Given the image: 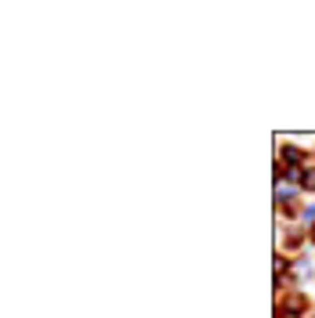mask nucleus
<instances>
[{"label":"nucleus","mask_w":315,"mask_h":318,"mask_svg":"<svg viewBox=\"0 0 315 318\" xmlns=\"http://www.w3.org/2000/svg\"><path fill=\"white\" fill-rule=\"evenodd\" d=\"M301 311H304V296H290V300L283 304V315L286 318H297Z\"/></svg>","instance_id":"1"},{"label":"nucleus","mask_w":315,"mask_h":318,"mask_svg":"<svg viewBox=\"0 0 315 318\" xmlns=\"http://www.w3.org/2000/svg\"><path fill=\"white\" fill-rule=\"evenodd\" d=\"M283 159H286V166H297L301 163V148H283Z\"/></svg>","instance_id":"2"},{"label":"nucleus","mask_w":315,"mask_h":318,"mask_svg":"<svg viewBox=\"0 0 315 318\" xmlns=\"http://www.w3.org/2000/svg\"><path fill=\"white\" fill-rule=\"evenodd\" d=\"M283 177H286V181H304L301 166H286V170H283Z\"/></svg>","instance_id":"3"},{"label":"nucleus","mask_w":315,"mask_h":318,"mask_svg":"<svg viewBox=\"0 0 315 318\" xmlns=\"http://www.w3.org/2000/svg\"><path fill=\"white\" fill-rule=\"evenodd\" d=\"M301 184H304L308 192H315V170H308V174H304V181H301Z\"/></svg>","instance_id":"4"},{"label":"nucleus","mask_w":315,"mask_h":318,"mask_svg":"<svg viewBox=\"0 0 315 318\" xmlns=\"http://www.w3.org/2000/svg\"><path fill=\"white\" fill-rule=\"evenodd\" d=\"M315 221V206H308V210H304V224H312Z\"/></svg>","instance_id":"5"},{"label":"nucleus","mask_w":315,"mask_h":318,"mask_svg":"<svg viewBox=\"0 0 315 318\" xmlns=\"http://www.w3.org/2000/svg\"><path fill=\"white\" fill-rule=\"evenodd\" d=\"M312 239H315V231H312Z\"/></svg>","instance_id":"6"}]
</instances>
